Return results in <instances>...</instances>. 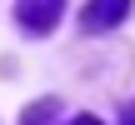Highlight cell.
<instances>
[{"label": "cell", "mask_w": 135, "mask_h": 125, "mask_svg": "<svg viewBox=\"0 0 135 125\" xmlns=\"http://www.w3.org/2000/svg\"><path fill=\"white\" fill-rule=\"evenodd\" d=\"M60 5H65V0H20V30H30V35H45V30H55V20H60Z\"/></svg>", "instance_id": "6da1fadb"}, {"label": "cell", "mask_w": 135, "mask_h": 125, "mask_svg": "<svg viewBox=\"0 0 135 125\" xmlns=\"http://www.w3.org/2000/svg\"><path fill=\"white\" fill-rule=\"evenodd\" d=\"M125 15H130V0H90L80 20H85V30H110V25H120Z\"/></svg>", "instance_id": "7a4b0ae2"}, {"label": "cell", "mask_w": 135, "mask_h": 125, "mask_svg": "<svg viewBox=\"0 0 135 125\" xmlns=\"http://www.w3.org/2000/svg\"><path fill=\"white\" fill-rule=\"evenodd\" d=\"M55 110H60L55 100H40V105H30V110H25V125H50V115H55Z\"/></svg>", "instance_id": "3957f363"}, {"label": "cell", "mask_w": 135, "mask_h": 125, "mask_svg": "<svg viewBox=\"0 0 135 125\" xmlns=\"http://www.w3.org/2000/svg\"><path fill=\"white\" fill-rule=\"evenodd\" d=\"M65 125H100L95 115H75V120H65Z\"/></svg>", "instance_id": "277c9868"}, {"label": "cell", "mask_w": 135, "mask_h": 125, "mask_svg": "<svg viewBox=\"0 0 135 125\" xmlns=\"http://www.w3.org/2000/svg\"><path fill=\"white\" fill-rule=\"evenodd\" d=\"M125 125H135V110H130V115H125Z\"/></svg>", "instance_id": "5b68a950"}]
</instances>
